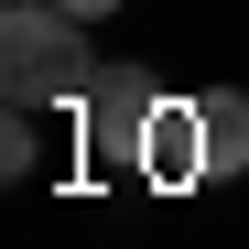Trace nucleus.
Returning <instances> with one entry per match:
<instances>
[{
	"mask_svg": "<svg viewBox=\"0 0 249 249\" xmlns=\"http://www.w3.org/2000/svg\"><path fill=\"white\" fill-rule=\"evenodd\" d=\"M33 162H44V141H33V108H11V130H0V174L33 184Z\"/></svg>",
	"mask_w": 249,
	"mask_h": 249,
	"instance_id": "nucleus-5",
	"label": "nucleus"
},
{
	"mask_svg": "<svg viewBox=\"0 0 249 249\" xmlns=\"http://www.w3.org/2000/svg\"><path fill=\"white\" fill-rule=\"evenodd\" d=\"M141 174H152V184H195V174H206V98H152Z\"/></svg>",
	"mask_w": 249,
	"mask_h": 249,
	"instance_id": "nucleus-3",
	"label": "nucleus"
},
{
	"mask_svg": "<svg viewBox=\"0 0 249 249\" xmlns=\"http://www.w3.org/2000/svg\"><path fill=\"white\" fill-rule=\"evenodd\" d=\"M141 130H152V76L141 65H98V87L76 98V141L98 174H141Z\"/></svg>",
	"mask_w": 249,
	"mask_h": 249,
	"instance_id": "nucleus-2",
	"label": "nucleus"
},
{
	"mask_svg": "<svg viewBox=\"0 0 249 249\" xmlns=\"http://www.w3.org/2000/svg\"><path fill=\"white\" fill-rule=\"evenodd\" d=\"M206 174H249V98L206 87Z\"/></svg>",
	"mask_w": 249,
	"mask_h": 249,
	"instance_id": "nucleus-4",
	"label": "nucleus"
},
{
	"mask_svg": "<svg viewBox=\"0 0 249 249\" xmlns=\"http://www.w3.org/2000/svg\"><path fill=\"white\" fill-rule=\"evenodd\" d=\"M0 87H11V108H76L98 87L87 22L54 11V0H11L0 11Z\"/></svg>",
	"mask_w": 249,
	"mask_h": 249,
	"instance_id": "nucleus-1",
	"label": "nucleus"
},
{
	"mask_svg": "<svg viewBox=\"0 0 249 249\" xmlns=\"http://www.w3.org/2000/svg\"><path fill=\"white\" fill-rule=\"evenodd\" d=\"M54 11H76V22H108V11H119V0H54Z\"/></svg>",
	"mask_w": 249,
	"mask_h": 249,
	"instance_id": "nucleus-6",
	"label": "nucleus"
}]
</instances>
